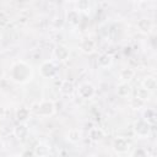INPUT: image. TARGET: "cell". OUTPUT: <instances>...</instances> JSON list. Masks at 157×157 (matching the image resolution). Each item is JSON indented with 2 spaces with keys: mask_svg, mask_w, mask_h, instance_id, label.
I'll use <instances>...</instances> for the list:
<instances>
[{
  "mask_svg": "<svg viewBox=\"0 0 157 157\" xmlns=\"http://www.w3.org/2000/svg\"><path fill=\"white\" fill-rule=\"evenodd\" d=\"M144 88L146 91H155L156 88V80L153 77H147L145 81H144Z\"/></svg>",
  "mask_w": 157,
  "mask_h": 157,
  "instance_id": "cell-12",
  "label": "cell"
},
{
  "mask_svg": "<svg viewBox=\"0 0 157 157\" xmlns=\"http://www.w3.org/2000/svg\"><path fill=\"white\" fill-rule=\"evenodd\" d=\"M28 114H29V110L27 109V108H20L18 110H17V118H18V120H26L27 118H28Z\"/></svg>",
  "mask_w": 157,
  "mask_h": 157,
  "instance_id": "cell-18",
  "label": "cell"
},
{
  "mask_svg": "<svg viewBox=\"0 0 157 157\" xmlns=\"http://www.w3.org/2000/svg\"><path fill=\"white\" fill-rule=\"evenodd\" d=\"M11 157H16V156H11Z\"/></svg>",
  "mask_w": 157,
  "mask_h": 157,
  "instance_id": "cell-25",
  "label": "cell"
},
{
  "mask_svg": "<svg viewBox=\"0 0 157 157\" xmlns=\"http://www.w3.org/2000/svg\"><path fill=\"white\" fill-rule=\"evenodd\" d=\"M31 74H32L31 66L23 61L16 63L11 67V77L16 82H26L31 77Z\"/></svg>",
  "mask_w": 157,
  "mask_h": 157,
  "instance_id": "cell-1",
  "label": "cell"
},
{
  "mask_svg": "<svg viewBox=\"0 0 157 157\" xmlns=\"http://www.w3.org/2000/svg\"><path fill=\"white\" fill-rule=\"evenodd\" d=\"M103 136H104L103 131H102L101 129H98V128H93V129L90 131V137H91L92 140H94V141L101 140Z\"/></svg>",
  "mask_w": 157,
  "mask_h": 157,
  "instance_id": "cell-15",
  "label": "cell"
},
{
  "mask_svg": "<svg viewBox=\"0 0 157 157\" xmlns=\"http://www.w3.org/2000/svg\"><path fill=\"white\" fill-rule=\"evenodd\" d=\"M55 56L59 59V60H65L67 56H69V50L64 45H58L56 49H55Z\"/></svg>",
  "mask_w": 157,
  "mask_h": 157,
  "instance_id": "cell-9",
  "label": "cell"
},
{
  "mask_svg": "<svg viewBox=\"0 0 157 157\" xmlns=\"http://www.w3.org/2000/svg\"><path fill=\"white\" fill-rule=\"evenodd\" d=\"M33 156H34V153H33L32 151H29V150L23 151L22 155H21V157H33Z\"/></svg>",
  "mask_w": 157,
  "mask_h": 157,
  "instance_id": "cell-22",
  "label": "cell"
},
{
  "mask_svg": "<svg viewBox=\"0 0 157 157\" xmlns=\"http://www.w3.org/2000/svg\"><path fill=\"white\" fill-rule=\"evenodd\" d=\"M134 157H147V155H146V152L144 151V150H136L135 151V153H134Z\"/></svg>",
  "mask_w": 157,
  "mask_h": 157,
  "instance_id": "cell-21",
  "label": "cell"
},
{
  "mask_svg": "<svg viewBox=\"0 0 157 157\" xmlns=\"http://www.w3.org/2000/svg\"><path fill=\"white\" fill-rule=\"evenodd\" d=\"M45 157H49V156H45Z\"/></svg>",
  "mask_w": 157,
  "mask_h": 157,
  "instance_id": "cell-26",
  "label": "cell"
},
{
  "mask_svg": "<svg viewBox=\"0 0 157 157\" xmlns=\"http://www.w3.org/2000/svg\"><path fill=\"white\" fill-rule=\"evenodd\" d=\"M148 96H150V92L148 91H146L145 88H140L137 92H136V97L135 98H137V99H140V101H145L146 98H148Z\"/></svg>",
  "mask_w": 157,
  "mask_h": 157,
  "instance_id": "cell-19",
  "label": "cell"
},
{
  "mask_svg": "<svg viewBox=\"0 0 157 157\" xmlns=\"http://www.w3.org/2000/svg\"><path fill=\"white\" fill-rule=\"evenodd\" d=\"M28 132V129L25 124H20L18 126L15 128V135L18 137V139H23Z\"/></svg>",
  "mask_w": 157,
  "mask_h": 157,
  "instance_id": "cell-11",
  "label": "cell"
},
{
  "mask_svg": "<svg viewBox=\"0 0 157 157\" xmlns=\"http://www.w3.org/2000/svg\"><path fill=\"white\" fill-rule=\"evenodd\" d=\"M76 5H77L78 10H87V9H88V6H90V4H88L87 1H78Z\"/></svg>",
  "mask_w": 157,
  "mask_h": 157,
  "instance_id": "cell-20",
  "label": "cell"
},
{
  "mask_svg": "<svg viewBox=\"0 0 157 157\" xmlns=\"http://www.w3.org/2000/svg\"><path fill=\"white\" fill-rule=\"evenodd\" d=\"M2 115H4V109H2L1 107H0V118H1Z\"/></svg>",
  "mask_w": 157,
  "mask_h": 157,
  "instance_id": "cell-23",
  "label": "cell"
},
{
  "mask_svg": "<svg viewBox=\"0 0 157 157\" xmlns=\"http://www.w3.org/2000/svg\"><path fill=\"white\" fill-rule=\"evenodd\" d=\"M4 150V145H2V142L0 141V153H1V151Z\"/></svg>",
  "mask_w": 157,
  "mask_h": 157,
  "instance_id": "cell-24",
  "label": "cell"
},
{
  "mask_svg": "<svg viewBox=\"0 0 157 157\" xmlns=\"http://www.w3.org/2000/svg\"><path fill=\"white\" fill-rule=\"evenodd\" d=\"M67 20L71 23H77L78 22V12L76 10H71L67 12Z\"/></svg>",
  "mask_w": 157,
  "mask_h": 157,
  "instance_id": "cell-17",
  "label": "cell"
},
{
  "mask_svg": "<svg viewBox=\"0 0 157 157\" xmlns=\"http://www.w3.org/2000/svg\"><path fill=\"white\" fill-rule=\"evenodd\" d=\"M137 28L142 32V33H148L152 28V22L148 18H140L137 21Z\"/></svg>",
  "mask_w": 157,
  "mask_h": 157,
  "instance_id": "cell-8",
  "label": "cell"
},
{
  "mask_svg": "<svg viewBox=\"0 0 157 157\" xmlns=\"http://www.w3.org/2000/svg\"><path fill=\"white\" fill-rule=\"evenodd\" d=\"M110 63H112V56L108 55V54H102V55L98 58V65L102 66V67L108 66Z\"/></svg>",
  "mask_w": 157,
  "mask_h": 157,
  "instance_id": "cell-13",
  "label": "cell"
},
{
  "mask_svg": "<svg viewBox=\"0 0 157 157\" xmlns=\"http://www.w3.org/2000/svg\"><path fill=\"white\" fill-rule=\"evenodd\" d=\"M54 110H55V107H54V103L52 101H42L38 104L37 114L43 115V117H48V115L54 114Z\"/></svg>",
  "mask_w": 157,
  "mask_h": 157,
  "instance_id": "cell-2",
  "label": "cell"
},
{
  "mask_svg": "<svg viewBox=\"0 0 157 157\" xmlns=\"http://www.w3.org/2000/svg\"><path fill=\"white\" fill-rule=\"evenodd\" d=\"M94 93V88L91 83H82L78 87V94L82 98H91Z\"/></svg>",
  "mask_w": 157,
  "mask_h": 157,
  "instance_id": "cell-4",
  "label": "cell"
},
{
  "mask_svg": "<svg viewBox=\"0 0 157 157\" xmlns=\"http://www.w3.org/2000/svg\"><path fill=\"white\" fill-rule=\"evenodd\" d=\"M75 87H74V83L70 82V81H64L61 87H60V92L64 93V94H71L74 92Z\"/></svg>",
  "mask_w": 157,
  "mask_h": 157,
  "instance_id": "cell-10",
  "label": "cell"
},
{
  "mask_svg": "<svg viewBox=\"0 0 157 157\" xmlns=\"http://www.w3.org/2000/svg\"><path fill=\"white\" fill-rule=\"evenodd\" d=\"M134 130L139 136H146L150 131V125L146 120H139V121L135 123Z\"/></svg>",
  "mask_w": 157,
  "mask_h": 157,
  "instance_id": "cell-3",
  "label": "cell"
},
{
  "mask_svg": "<svg viewBox=\"0 0 157 157\" xmlns=\"http://www.w3.org/2000/svg\"><path fill=\"white\" fill-rule=\"evenodd\" d=\"M114 150L119 153H124L129 150V142L123 137H118L114 141Z\"/></svg>",
  "mask_w": 157,
  "mask_h": 157,
  "instance_id": "cell-6",
  "label": "cell"
},
{
  "mask_svg": "<svg viewBox=\"0 0 157 157\" xmlns=\"http://www.w3.org/2000/svg\"><path fill=\"white\" fill-rule=\"evenodd\" d=\"M132 76H134V71H132L131 69H124V70H121V72H120V78L123 80V82L129 81Z\"/></svg>",
  "mask_w": 157,
  "mask_h": 157,
  "instance_id": "cell-16",
  "label": "cell"
},
{
  "mask_svg": "<svg viewBox=\"0 0 157 157\" xmlns=\"http://www.w3.org/2000/svg\"><path fill=\"white\" fill-rule=\"evenodd\" d=\"M117 92H118V94H119V96L125 97V96H128V94H129V92H130V87H129V85H128L126 82H121V83L118 86Z\"/></svg>",
  "mask_w": 157,
  "mask_h": 157,
  "instance_id": "cell-14",
  "label": "cell"
},
{
  "mask_svg": "<svg viewBox=\"0 0 157 157\" xmlns=\"http://www.w3.org/2000/svg\"><path fill=\"white\" fill-rule=\"evenodd\" d=\"M94 47H96V44H94V42L92 40V39H90V38H83L82 40H81V43H80V48H81V50L83 52V53H92L93 50H94Z\"/></svg>",
  "mask_w": 157,
  "mask_h": 157,
  "instance_id": "cell-7",
  "label": "cell"
},
{
  "mask_svg": "<svg viewBox=\"0 0 157 157\" xmlns=\"http://www.w3.org/2000/svg\"><path fill=\"white\" fill-rule=\"evenodd\" d=\"M40 72L43 76L45 77H52L54 74H55V66L52 61H45L40 66Z\"/></svg>",
  "mask_w": 157,
  "mask_h": 157,
  "instance_id": "cell-5",
  "label": "cell"
}]
</instances>
